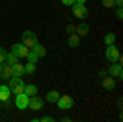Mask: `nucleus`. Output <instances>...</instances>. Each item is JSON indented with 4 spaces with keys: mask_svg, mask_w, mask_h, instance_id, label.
<instances>
[{
    "mask_svg": "<svg viewBox=\"0 0 123 122\" xmlns=\"http://www.w3.org/2000/svg\"><path fill=\"white\" fill-rule=\"evenodd\" d=\"M21 43L26 48L33 50V48L38 45V36H36V33L31 31V30H25V31L21 33Z\"/></svg>",
    "mask_w": 123,
    "mask_h": 122,
    "instance_id": "obj_1",
    "label": "nucleus"
},
{
    "mask_svg": "<svg viewBox=\"0 0 123 122\" xmlns=\"http://www.w3.org/2000/svg\"><path fill=\"white\" fill-rule=\"evenodd\" d=\"M8 87H10V91H12V94L17 96V94L23 93L25 83H23V79L18 78V76H12V78H10V83H8Z\"/></svg>",
    "mask_w": 123,
    "mask_h": 122,
    "instance_id": "obj_2",
    "label": "nucleus"
},
{
    "mask_svg": "<svg viewBox=\"0 0 123 122\" xmlns=\"http://www.w3.org/2000/svg\"><path fill=\"white\" fill-rule=\"evenodd\" d=\"M71 10H72V15L76 18L85 20L89 17V10L85 7V3H74V5H71Z\"/></svg>",
    "mask_w": 123,
    "mask_h": 122,
    "instance_id": "obj_3",
    "label": "nucleus"
},
{
    "mask_svg": "<svg viewBox=\"0 0 123 122\" xmlns=\"http://www.w3.org/2000/svg\"><path fill=\"white\" fill-rule=\"evenodd\" d=\"M56 104H57V107H59L61 111H69V109L74 107V99H72L71 96L64 94V96H59V99L56 101Z\"/></svg>",
    "mask_w": 123,
    "mask_h": 122,
    "instance_id": "obj_4",
    "label": "nucleus"
},
{
    "mask_svg": "<svg viewBox=\"0 0 123 122\" xmlns=\"http://www.w3.org/2000/svg\"><path fill=\"white\" fill-rule=\"evenodd\" d=\"M120 56H122V55H120V50L115 46V43L107 46V50H105V58H107L110 63H117Z\"/></svg>",
    "mask_w": 123,
    "mask_h": 122,
    "instance_id": "obj_5",
    "label": "nucleus"
},
{
    "mask_svg": "<svg viewBox=\"0 0 123 122\" xmlns=\"http://www.w3.org/2000/svg\"><path fill=\"white\" fill-rule=\"evenodd\" d=\"M28 102H30V96H26L25 93L15 96V106L18 107L20 111H25V109L28 107Z\"/></svg>",
    "mask_w": 123,
    "mask_h": 122,
    "instance_id": "obj_6",
    "label": "nucleus"
},
{
    "mask_svg": "<svg viewBox=\"0 0 123 122\" xmlns=\"http://www.w3.org/2000/svg\"><path fill=\"white\" fill-rule=\"evenodd\" d=\"M28 51H30V48H26L23 43H15V45L12 46V53H15L18 58H26Z\"/></svg>",
    "mask_w": 123,
    "mask_h": 122,
    "instance_id": "obj_7",
    "label": "nucleus"
},
{
    "mask_svg": "<svg viewBox=\"0 0 123 122\" xmlns=\"http://www.w3.org/2000/svg\"><path fill=\"white\" fill-rule=\"evenodd\" d=\"M43 106H44V101H43L41 97H38V94L30 97V102H28L30 109H33V111H39V109H43Z\"/></svg>",
    "mask_w": 123,
    "mask_h": 122,
    "instance_id": "obj_8",
    "label": "nucleus"
},
{
    "mask_svg": "<svg viewBox=\"0 0 123 122\" xmlns=\"http://www.w3.org/2000/svg\"><path fill=\"white\" fill-rule=\"evenodd\" d=\"M108 71V74L110 76H113V78H122L123 76V68H122V63H112L110 65V68L107 69Z\"/></svg>",
    "mask_w": 123,
    "mask_h": 122,
    "instance_id": "obj_9",
    "label": "nucleus"
},
{
    "mask_svg": "<svg viewBox=\"0 0 123 122\" xmlns=\"http://www.w3.org/2000/svg\"><path fill=\"white\" fill-rule=\"evenodd\" d=\"M13 76V68L7 63H0V78L2 79H10Z\"/></svg>",
    "mask_w": 123,
    "mask_h": 122,
    "instance_id": "obj_10",
    "label": "nucleus"
},
{
    "mask_svg": "<svg viewBox=\"0 0 123 122\" xmlns=\"http://www.w3.org/2000/svg\"><path fill=\"white\" fill-rule=\"evenodd\" d=\"M10 96H12V91L7 84H0V102H8Z\"/></svg>",
    "mask_w": 123,
    "mask_h": 122,
    "instance_id": "obj_11",
    "label": "nucleus"
},
{
    "mask_svg": "<svg viewBox=\"0 0 123 122\" xmlns=\"http://www.w3.org/2000/svg\"><path fill=\"white\" fill-rule=\"evenodd\" d=\"M102 86H104V89H107V91H113L115 86H117V83H115L113 76H105V78H102Z\"/></svg>",
    "mask_w": 123,
    "mask_h": 122,
    "instance_id": "obj_12",
    "label": "nucleus"
},
{
    "mask_svg": "<svg viewBox=\"0 0 123 122\" xmlns=\"http://www.w3.org/2000/svg\"><path fill=\"white\" fill-rule=\"evenodd\" d=\"M89 31H90V27H89V23H87V22H84V20H82V22H80V23L76 27V33L79 35V36H85Z\"/></svg>",
    "mask_w": 123,
    "mask_h": 122,
    "instance_id": "obj_13",
    "label": "nucleus"
},
{
    "mask_svg": "<svg viewBox=\"0 0 123 122\" xmlns=\"http://www.w3.org/2000/svg\"><path fill=\"white\" fill-rule=\"evenodd\" d=\"M79 43H80V36H79L77 33H71V35H69V40H67V46L77 48Z\"/></svg>",
    "mask_w": 123,
    "mask_h": 122,
    "instance_id": "obj_14",
    "label": "nucleus"
},
{
    "mask_svg": "<svg viewBox=\"0 0 123 122\" xmlns=\"http://www.w3.org/2000/svg\"><path fill=\"white\" fill-rule=\"evenodd\" d=\"M59 96H61V94L57 93L56 89L48 91V93H46V101H48V102H51V104H56V101L59 99Z\"/></svg>",
    "mask_w": 123,
    "mask_h": 122,
    "instance_id": "obj_15",
    "label": "nucleus"
},
{
    "mask_svg": "<svg viewBox=\"0 0 123 122\" xmlns=\"http://www.w3.org/2000/svg\"><path fill=\"white\" fill-rule=\"evenodd\" d=\"M12 68H13V76H18V78H21V76L25 74V66L21 65V63H15Z\"/></svg>",
    "mask_w": 123,
    "mask_h": 122,
    "instance_id": "obj_16",
    "label": "nucleus"
},
{
    "mask_svg": "<svg viewBox=\"0 0 123 122\" xmlns=\"http://www.w3.org/2000/svg\"><path fill=\"white\" fill-rule=\"evenodd\" d=\"M23 93L26 94V96H30V97H31V96H36V94H38V87L35 84H25Z\"/></svg>",
    "mask_w": 123,
    "mask_h": 122,
    "instance_id": "obj_17",
    "label": "nucleus"
},
{
    "mask_svg": "<svg viewBox=\"0 0 123 122\" xmlns=\"http://www.w3.org/2000/svg\"><path fill=\"white\" fill-rule=\"evenodd\" d=\"M115 40H117V35H115L113 31H110V33H107V35L104 36V43L108 46V45H113Z\"/></svg>",
    "mask_w": 123,
    "mask_h": 122,
    "instance_id": "obj_18",
    "label": "nucleus"
},
{
    "mask_svg": "<svg viewBox=\"0 0 123 122\" xmlns=\"http://www.w3.org/2000/svg\"><path fill=\"white\" fill-rule=\"evenodd\" d=\"M5 63L10 66H13L15 63H18V56L15 53H7V58H5Z\"/></svg>",
    "mask_w": 123,
    "mask_h": 122,
    "instance_id": "obj_19",
    "label": "nucleus"
},
{
    "mask_svg": "<svg viewBox=\"0 0 123 122\" xmlns=\"http://www.w3.org/2000/svg\"><path fill=\"white\" fill-rule=\"evenodd\" d=\"M25 66V74H35V71H36V63H31V61H28Z\"/></svg>",
    "mask_w": 123,
    "mask_h": 122,
    "instance_id": "obj_20",
    "label": "nucleus"
},
{
    "mask_svg": "<svg viewBox=\"0 0 123 122\" xmlns=\"http://www.w3.org/2000/svg\"><path fill=\"white\" fill-rule=\"evenodd\" d=\"M33 50H35V53L38 55V58H44V56H46V48L43 46V45H39V43H38Z\"/></svg>",
    "mask_w": 123,
    "mask_h": 122,
    "instance_id": "obj_21",
    "label": "nucleus"
},
{
    "mask_svg": "<svg viewBox=\"0 0 123 122\" xmlns=\"http://www.w3.org/2000/svg\"><path fill=\"white\" fill-rule=\"evenodd\" d=\"M26 59H28V61H31V63H36L39 58H38V55L35 53V50H30L28 55H26Z\"/></svg>",
    "mask_w": 123,
    "mask_h": 122,
    "instance_id": "obj_22",
    "label": "nucleus"
},
{
    "mask_svg": "<svg viewBox=\"0 0 123 122\" xmlns=\"http://www.w3.org/2000/svg\"><path fill=\"white\" fill-rule=\"evenodd\" d=\"M102 5L105 8H113L115 7V0H102Z\"/></svg>",
    "mask_w": 123,
    "mask_h": 122,
    "instance_id": "obj_23",
    "label": "nucleus"
},
{
    "mask_svg": "<svg viewBox=\"0 0 123 122\" xmlns=\"http://www.w3.org/2000/svg\"><path fill=\"white\" fill-rule=\"evenodd\" d=\"M5 58H7V50L0 48V63H5Z\"/></svg>",
    "mask_w": 123,
    "mask_h": 122,
    "instance_id": "obj_24",
    "label": "nucleus"
},
{
    "mask_svg": "<svg viewBox=\"0 0 123 122\" xmlns=\"http://www.w3.org/2000/svg\"><path fill=\"white\" fill-rule=\"evenodd\" d=\"M115 15H117V18H118V20L123 18V8H122V7H117V13H115Z\"/></svg>",
    "mask_w": 123,
    "mask_h": 122,
    "instance_id": "obj_25",
    "label": "nucleus"
},
{
    "mask_svg": "<svg viewBox=\"0 0 123 122\" xmlns=\"http://www.w3.org/2000/svg\"><path fill=\"white\" fill-rule=\"evenodd\" d=\"M39 122H54V117H51V115H44V117H41Z\"/></svg>",
    "mask_w": 123,
    "mask_h": 122,
    "instance_id": "obj_26",
    "label": "nucleus"
},
{
    "mask_svg": "<svg viewBox=\"0 0 123 122\" xmlns=\"http://www.w3.org/2000/svg\"><path fill=\"white\" fill-rule=\"evenodd\" d=\"M61 3H62V5H66V7H71V5H74V3H76V0H61Z\"/></svg>",
    "mask_w": 123,
    "mask_h": 122,
    "instance_id": "obj_27",
    "label": "nucleus"
},
{
    "mask_svg": "<svg viewBox=\"0 0 123 122\" xmlns=\"http://www.w3.org/2000/svg\"><path fill=\"white\" fill-rule=\"evenodd\" d=\"M66 31H67V33H76V27H74V25H67Z\"/></svg>",
    "mask_w": 123,
    "mask_h": 122,
    "instance_id": "obj_28",
    "label": "nucleus"
},
{
    "mask_svg": "<svg viewBox=\"0 0 123 122\" xmlns=\"http://www.w3.org/2000/svg\"><path fill=\"white\" fill-rule=\"evenodd\" d=\"M98 76H100V78H105V76H108V71H107V69H100V71H98Z\"/></svg>",
    "mask_w": 123,
    "mask_h": 122,
    "instance_id": "obj_29",
    "label": "nucleus"
},
{
    "mask_svg": "<svg viewBox=\"0 0 123 122\" xmlns=\"http://www.w3.org/2000/svg\"><path fill=\"white\" fill-rule=\"evenodd\" d=\"M115 7H123V0H115Z\"/></svg>",
    "mask_w": 123,
    "mask_h": 122,
    "instance_id": "obj_30",
    "label": "nucleus"
},
{
    "mask_svg": "<svg viewBox=\"0 0 123 122\" xmlns=\"http://www.w3.org/2000/svg\"><path fill=\"white\" fill-rule=\"evenodd\" d=\"M87 0H76V3H85Z\"/></svg>",
    "mask_w": 123,
    "mask_h": 122,
    "instance_id": "obj_31",
    "label": "nucleus"
}]
</instances>
